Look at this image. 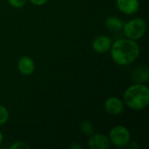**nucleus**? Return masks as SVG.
Returning <instances> with one entry per match:
<instances>
[{"label": "nucleus", "mask_w": 149, "mask_h": 149, "mask_svg": "<svg viewBox=\"0 0 149 149\" xmlns=\"http://www.w3.org/2000/svg\"><path fill=\"white\" fill-rule=\"evenodd\" d=\"M108 139L110 143L113 146L117 148H124L131 141V133L127 127L117 125L110 130Z\"/></svg>", "instance_id": "20e7f679"}, {"label": "nucleus", "mask_w": 149, "mask_h": 149, "mask_svg": "<svg viewBox=\"0 0 149 149\" xmlns=\"http://www.w3.org/2000/svg\"><path fill=\"white\" fill-rule=\"evenodd\" d=\"M118 10L125 15H134L140 9V0H116Z\"/></svg>", "instance_id": "6e6552de"}, {"label": "nucleus", "mask_w": 149, "mask_h": 149, "mask_svg": "<svg viewBox=\"0 0 149 149\" xmlns=\"http://www.w3.org/2000/svg\"><path fill=\"white\" fill-rule=\"evenodd\" d=\"M27 1L28 0H7V2L9 3V4L11 7L17 8V9H19V8L24 7L26 4Z\"/></svg>", "instance_id": "4468645a"}, {"label": "nucleus", "mask_w": 149, "mask_h": 149, "mask_svg": "<svg viewBox=\"0 0 149 149\" xmlns=\"http://www.w3.org/2000/svg\"><path fill=\"white\" fill-rule=\"evenodd\" d=\"M140 53L141 48L138 43L127 38L115 40L110 49L113 61L121 66L133 64L138 58Z\"/></svg>", "instance_id": "f257e3e1"}, {"label": "nucleus", "mask_w": 149, "mask_h": 149, "mask_svg": "<svg viewBox=\"0 0 149 149\" xmlns=\"http://www.w3.org/2000/svg\"><path fill=\"white\" fill-rule=\"evenodd\" d=\"M147 28V23L143 18L135 17L124 23L122 30L126 38L137 41L145 35Z\"/></svg>", "instance_id": "7ed1b4c3"}, {"label": "nucleus", "mask_w": 149, "mask_h": 149, "mask_svg": "<svg viewBox=\"0 0 149 149\" xmlns=\"http://www.w3.org/2000/svg\"><path fill=\"white\" fill-rule=\"evenodd\" d=\"M31 3H32L35 6H43L45 3H48L49 0H29Z\"/></svg>", "instance_id": "dca6fc26"}, {"label": "nucleus", "mask_w": 149, "mask_h": 149, "mask_svg": "<svg viewBox=\"0 0 149 149\" xmlns=\"http://www.w3.org/2000/svg\"><path fill=\"white\" fill-rule=\"evenodd\" d=\"M17 67L18 72L24 76L31 75L35 71V62L29 56L21 57L17 64Z\"/></svg>", "instance_id": "1a4fd4ad"}, {"label": "nucleus", "mask_w": 149, "mask_h": 149, "mask_svg": "<svg viewBox=\"0 0 149 149\" xmlns=\"http://www.w3.org/2000/svg\"><path fill=\"white\" fill-rule=\"evenodd\" d=\"M3 141V132L0 130V145L2 144Z\"/></svg>", "instance_id": "6ab92c4d"}, {"label": "nucleus", "mask_w": 149, "mask_h": 149, "mask_svg": "<svg viewBox=\"0 0 149 149\" xmlns=\"http://www.w3.org/2000/svg\"><path fill=\"white\" fill-rule=\"evenodd\" d=\"M124 23L121 18L116 16H109L105 20V26L111 31H119L122 30Z\"/></svg>", "instance_id": "9b49d317"}, {"label": "nucleus", "mask_w": 149, "mask_h": 149, "mask_svg": "<svg viewBox=\"0 0 149 149\" xmlns=\"http://www.w3.org/2000/svg\"><path fill=\"white\" fill-rule=\"evenodd\" d=\"M10 118V113L8 109L0 104V126H3L7 123Z\"/></svg>", "instance_id": "ddd939ff"}, {"label": "nucleus", "mask_w": 149, "mask_h": 149, "mask_svg": "<svg viewBox=\"0 0 149 149\" xmlns=\"http://www.w3.org/2000/svg\"><path fill=\"white\" fill-rule=\"evenodd\" d=\"M70 148L71 149H82L83 148V147L81 146V145H79V144H78V143H72L71 146H70Z\"/></svg>", "instance_id": "f3484780"}, {"label": "nucleus", "mask_w": 149, "mask_h": 149, "mask_svg": "<svg viewBox=\"0 0 149 149\" xmlns=\"http://www.w3.org/2000/svg\"><path fill=\"white\" fill-rule=\"evenodd\" d=\"M30 146L24 141H17L14 142L11 146H10V149H28Z\"/></svg>", "instance_id": "2eb2a0df"}, {"label": "nucleus", "mask_w": 149, "mask_h": 149, "mask_svg": "<svg viewBox=\"0 0 149 149\" xmlns=\"http://www.w3.org/2000/svg\"><path fill=\"white\" fill-rule=\"evenodd\" d=\"M127 146H128L130 148H134V149L137 148L138 149L139 148H140V147H139V145L137 144V142H132V143H131V141L129 142V144H128Z\"/></svg>", "instance_id": "a211bd4d"}, {"label": "nucleus", "mask_w": 149, "mask_h": 149, "mask_svg": "<svg viewBox=\"0 0 149 149\" xmlns=\"http://www.w3.org/2000/svg\"><path fill=\"white\" fill-rule=\"evenodd\" d=\"M79 127H80L81 132H82L84 134L87 135V136H90V135L93 134V132H94L93 124H92L90 121H88V120H83V121L80 123Z\"/></svg>", "instance_id": "f8f14e48"}, {"label": "nucleus", "mask_w": 149, "mask_h": 149, "mask_svg": "<svg viewBox=\"0 0 149 149\" xmlns=\"http://www.w3.org/2000/svg\"><path fill=\"white\" fill-rule=\"evenodd\" d=\"M123 102L130 109L141 111L149 104V88L144 84L135 83L128 86L123 94Z\"/></svg>", "instance_id": "f03ea898"}, {"label": "nucleus", "mask_w": 149, "mask_h": 149, "mask_svg": "<svg viewBox=\"0 0 149 149\" xmlns=\"http://www.w3.org/2000/svg\"><path fill=\"white\" fill-rule=\"evenodd\" d=\"M124 102L121 99L116 96H112L109 97L108 99L106 100L104 103V108L105 111L113 116L120 115L123 113L124 111Z\"/></svg>", "instance_id": "39448f33"}, {"label": "nucleus", "mask_w": 149, "mask_h": 149, "mask_svg": "<svg viewBox=\"0 0 149 149\" xmlns=\"http://www.w3.org/2000/svg\"><path fill=\"white\" fill-rule=\"evenodd\" d=\"M131 78H132L133 81H134L135 83L144 84V83L148 82V80L149 70L145 66L136 67L133 71V72L131 74Z\"/></svg>", "instance_id": "9d476101"}, {"label": "nucleus", "mask_w": 149, "mask_h": 149, "mask_svg": "<svg viewBox=\"0 0 149 149\" xmlns=\"http://www.w3.org/2000/svg\"><path fill=\"white\" fill-rule=\"evenodd\" d=\"M111 146L108 137L103 134H93L88 140V147L91 149H108Z\"/></svg>", "instance_id": "0eeeda50"}, {"label": "nucleus", "mask_w": 149, "mask_h": 149, "mask_svg": "<svg viewBox=\"0 0 149 149\" xmlns=\"http://www.w3.org/2000/svg\"><path fill=\"white\" fill-rule=\"evenodd\" d=\"M113 44V40L107 35H99L92 42V47L93 51L100 54L107 53L110 51Z\"/></svg>", "instance_id": "423d86ee"}]
</instances>
